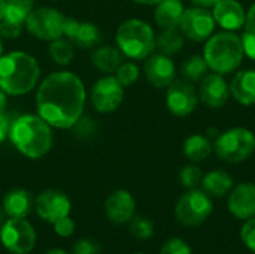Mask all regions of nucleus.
Returning <instances> with one entry per match:
<instances>
[{
  "label": "nucleus",
  "mask_w": 255,
  "mask_h": 254,
  "mask_svg": "<svg viewBox=\"0 0 255 254\" xmlns=\"http://www.w3.org/2000/svg\"><path fill=\"white\" fill-rule=\"evenodd\" d=\"M85 99V87L78 75L67 70L54 72L39 85L36 108L51 127L69 129L81 120Z\"/></svg>",
  "instance_id": "nucleus-1"
},
{
  "label": "nucleus",
  "mask_w": 255,
  "mask_h": 254,
  "mask_svg": "<svg viewBox=\"0 0 255 254\" xmlns=\"http://www.w3.org/2000/svg\"><path fill=\"white\" fill-rule=\"evenodd\" d=\"M9 138L15 148L28 159H40L52 147L51 126L33 114L18 117L10 126Z\"/></svg>",
  "instance_id": "nucleus-2"
},
{
  "label": "nucleus",
  "mask_w": 255,
  "mask_h": 254,
  "mask_svg": "<svg viewBox=\"0 0 255 254\" xmlns=\"http://www.w3.org/2000/svg\"><path fill=\"white\" fill-rule=\"evenodd\" d=\"M40 76L37 60L22 51L0 57V88L6 94L21 96L30 93Z\"/></svg>",
  "instance_id": "nucleus-3"
},
{
  "label": "nucleus",
  "mask_w": 255,
  "mask_h": 254,
  "mask_svg": "<svg viewBox=\"0 0 255 254\" xmlns=\"http://www.w3.org/2000/svg\"><path fill=\"white\" fill-rule=\"evenodd\" d=\"M244 55L245 51L242 37L229 30L211 36L203 49V57L209 69L220 75L235 72L241 66Z\"/></svg>",
  "instance_id": "nucleus-4"
},
{
  "label": "nucleus",
  "mask_w": 255,
  "mask_h": 254,
  "mask_svg": "<svg viewBox=\"0 0 255 254\" xmlns=\"http://www.w3.org/2000/svg\"><path fill=\"white\" fill-rule=\"evenodd\" d=\"M115 39L120 51L133 60L148 58L155 49V33L152 27L137 18L121 22L117 28Z\"/></svg>",
  "instance_id": "nucleus-5"
},
{
  "label": "nucleus",
  "mask_w": 255,
  "mask_h": 254,
  "mask_svg": "<svg viewBox=\"0 0 255 254\" xmlns=\"http://www.w3.org/2000/svg\"><path fill=\"white\" fill-rule=\"evenodd\" d=\"M214 151L226 163H242L255 153V133L245 127L220 132L214 142Z\"/></svg>",
  "instance_id": "nucleus-6"
},
{
  "label": "nucleus",
  "mask_w": 255,
  "mask_h": 254,
  "mask_svg": "<svg viewBox=\"0 0 255 254\" xmlns=\"http://www.w3.org/2000/svg\"><path fill=\"white\" fill-rule=\"evenodd\" d=\"M214 204L205 190H187L175 205V217L185 228H197L203 225L212 214Z\"/></svg>",
  "instance_id": "nucleus-7"
},
{
  "label": "nucleus",
  "mask_w": 255,
  "mask_h": 254,
  "mask_svg": "<svg viewBox=\"0 0 255 254\" xmlns=\"http://www.w3.org/2000/svg\"><path fill=\"white\" fill-rule=\"evenodd\" d=\"M0 241L10 253L28 254L36 246L37 235L25 219H7L0 228Z\"/></svg>",
  "instance_id": "nucleus-8"
},
{
  "label": "nucleus",
  "mask_w": 255,
  "mask_h": 254,
  "mask_svg": "<svg viewBox=\"0 0 255 254\" xmlns=\"http://www.w3.org/2000/svg\"><path fill=\"white\" fill-rule=\"evenodd\" d=\"M66 16L52 7H37L25 19L27 30L37 39L52 42L63 36Z\"/></svg>",
  "instance_id": "nucleus-9"
},
{
  "label": "nucleus",
  "mask_w": 255,
  "mask_h": 254,
  "mask_svg": "<svg viewBox=\"0 0 255 254\" xmlns=\"http://www.w3.org/2000/svg\"><path fill=\"white\" fill-rule=\"evenodd\" d=\"M215 25L217 21L214 18V13L209 12V9L193 6L184 9L179 22V30L191 42H206L214 34Z\"/></svg>",
  "instance_id": "nucleus-10"
},
{
  "label": "nucleus",
  "mask_w": 255,
  "mask_h": 254,
  "mask_svg": "<svg viewBox=\"0 0 255 254\" xmlns=\"http://www.w3.org/2000/svg\"><path fill=\"white\" fill-rule=\"evenodd\" d=\"M199 103V93L193 82L187 79H175L166 93V106L170 114L176 117H188Z\"/></svg>",
  "instance_id": "nucleus-11"
},
{
  "label": "nucleus",
  "mask_w": 255,
  "mask_h": 254,
  "mask_svg": "<svg viewBox=\"0 0 255 254\" xmlns=\"http://www.w3.org/2000/svg\"><path fill=\"white\" fill-rule=\"evenodd\" d=\"M124 99V87L115 76L100 78L91 90V103L100 114L114 112Z\"/></svg>",
  "instance_id": "nucleus-12"
},
{
  "label": "nucleus",
  "mask_w": 255,
  "mask_h": 254,
  "mask_svg": "<svg viewBox=\"0 0 255 254\" xmlns=\"http://www.w3.org/2000/svg\"><path fill=\"white\" fill-rule=\"evenodd\" d=\"M37 216L48 222L55 223L60 219H64L70 214V201L60 190H45L42 192L34 202Z\"/></svg>",
  "instance_id": "nucleus-13"
},
{
  "label": "nucleus",
  "mask_w": 255,
  "mask_h": 254,
  "mask_svg": "<svg viewBox=\"0 0 255 254\" xmlns=\"http://www.w3.org/2000/svg\"><path fill=\"white\" fill-rule=\"evenodd\" d=\"M229 213L239 220H250L255 217V184L241 183L235 186L227 199Z\"/></svg>",
  "instance_id": "nucleus-14"
},
{
  "label": "nucleus",
  "mask_w": 255,
  "mask_h": 254,
  "mask_svg": "<svg viewBox=\"0 0 255 254\" xmlns=\"http://www.w3.org/2000/svg\"><path fill=\"white\" fill-rule=\"evenodd\" d=\"M199 100L209 108H223L230 97V87L220 73H208L199 85Z\"/></svg>",
  "instance_id": "nucleus-15"
},
{
  "label": "nucleus",
  "mask_w": 255,
  "mask_h": 254,
  "mask_svg": "<svg viewBox=\"0 0 255 254\" xmlns=\"http://www.w3.org/2000/svg\"><path fill=\"white\" fill-rule=\"evenodd\" d=\"M145 76L155 88H167L176 76L175 63L161 52L149 55L145 61Z\"/></svg>",
  "instance_id": "nucleus-16"
},
{
  "label": "nucleus",
  "mask_w": 255,
  "mask_h": 254,
  "mask_svg": "<svg viewBox=\"0 0 255 254\" xmlns=\"http://www.w3.org/2000/svg\"><path fill=\"white\" fill-rule=\"evenodd\" d=\"M63 34L67 36V39L76 46L87 49L94 48L102 40V31L96 24L88 21H78L73 18L64 19Z\"/></svg>",
  "instance_id": "nucleus-17"
},
{
  "label": "nucleus",
  "mask_w": 255,
  "mask_h": 254,
  "mask_svg": "<svg viewBox=\"0 0 255 254\" xmlns=\"http://www.w3.org/2000/svg\"><path fill=\"white\" fill-rule=\"evenodd\" d=\"M105 213L115 225L130 223L136 213V201L127 190H117L108 196L105 202Z\"/></svg>",
  "instance_id": "nucleus-18"
},
{
  "label": "nucleus",
  "mask_w": 255,
  "mask_h": 254,
  "mask_svg": "<svg viewBox=\"0 0 255 254\" xmlns=\"http://www.w3.org/2000/svg\"><path fill=\"white\" fill-rule=\"evenodd\" d=\"M212 9L217 24L224 30L236 31L245 25L247 12L238 0H220Z\"/></svg>",
  "instance_id": "nucleus-19"
},
{
  "label": "nucleus",
  "mask_w": 255,
  "mask_h": 254,
  "mask_svg": "<svg viewBox=\"0 0 255 254\" xmlns=\"http://www.w3.org/2000/svg\"><path fill=\"white\" fill-rule=\"evenodd\" d=\"M230 94L244 106L255 105V69L239 70L230 82Z\"/></svg>",
  "instance_id": "nucleus-20"
},
{
  "label": "nucleus",
  "mask_w": 255,
  "mask_h": 254,
  "mask_svg": "<svg viewBox=\"0 0 255 254\" xmlns=\"http://www.w3.org/2000/svg\"><path fill=\"white\" fill-rule=\"evenodd\" d=\"M33 204V196L24 189L9 190L1 201V207L7 219H25L30 214Z\"/></svg>",
  "instance_id": "nucleus-21"
},
{
  "label": "nucleus",
  "mask_w": 255,
  "mask_h": 254,
  "mask_svg": "<svg viewBox=\"0 0 255 254\" xmlns=\"http://www.w3.org/2000/svg\"><path fill=\"white\" fill-rule=\"evenodd\" d=\"M182 13H184V4L181 0H161L157 4L154 19L161 30L179 28Z\"/></svg>",
  "instance_id": "nucleus-22"
},
{
  "label": "nucleus",
  "mask_w": 255,
  "mask_h": 254,
  "mask_svg": "<svg viewBox=\"0 0 255 254\" xmlns=\"http://www.w3.org/2000/svg\"><path fill=\"white\" fill-rule=\"evenodd\" d=\"M202 186H203V190L209 196L223 198V196L229 195L230 190L235 187V180L229 172H226L223 169H214L203 175Z\"/></svg>",
  "instance_id": "nucleus-23"
},
{
  "label": "nucleus",
  "mask_w": 255,
  "mask_h": 254,
  "mask_svg": "<svg viewBox=\"0 0 255 254\" xmlns=\"http://www.w3.org/2000/svg\"><path fill=\"white\" fill-rule=\"evenodd\" d=\"M214 150V144L211 142V138L202 135V133H193L184 141V156L191 163H199L206 160Z\"/></svg>",
  "instance_id": "nucleus-24"
},
{
  "label": "nucleus",
  "mask_w": 255,
  "mask_h": 254,
  "mask_svg": "<svg viewBox=\"0 0 255 254\" xmlns=\"http://www.w3.org/2000/svg\"><path fill=\"white\" fill-rule=\"evenodd\" d=\"M123 52L120 48L115 46H100L93 51L91 54V61L93 64L106 73L117 72V69L123 64Z\"/></svg>",
  "instance_id": "nucleus-25"
},
{
  "label": "nucleus",
  "mask_w": 255,
  "mask_h": 254,
  "mask_svg": "<svg viewBox=\"0 0 255 254\" xmlns=\"http://www.w3.org/2000/svg\"><path fill=\"white\" fill-rule=\"evenodd\" d=\"M185 43V36L179 28H164L158 36H155V46L164 55L178 54Z\"/></svg>",
  "instance_id": "nucleus-26"
},
{
  "label": "nucleus",
  "mask_w": 255,
  "mask_h": 254,
  "mask_svg": "<svg viewBox=\"0 0 255 254\" xmlns=\"http://www.w3.org/2000/svg\"><path fill=\"white\" fill-rule=\"evenodd\" d=\"M208 70H209V66L203 55H191L181 66L182 78L190 82L202 81L208 75Z\"/></svg>",
  "instance_id": "nucleus-27"
},
{
  "label": "nucleus",
  "mask_w": 255,
  "mask_h": 254,
  "mask_svg": "<svg viewBox=\"0 0 255 254\" xmlns=\"http://www.w3.org/2000/svg\"><path fill=\"white\" fill-rule=\"evenodd\" d=\"M33 10V0H4V16L6 19L22 24Z\"/></svg>",
  "instance_id": "nucleus-28"
},
{
  "label": "nucleus",
  "mask_w": 255,
  "mask_h": 254,
  "mask_svg": "<svg viewBox=\"0 0 255 254\" xmlns=\"http://www.w3.org/2000/svg\"><path fill=\"white\" fill-rule=\"evenodd\" d=\"M49 54H51L52 60L57 64L66 66V64H69L72 61V58L75 55L73 43L69 39L58 37V39H55V40L51 42V45H49Z\"/></svg>",
  "instance_id": "nucleus-29"
},
{
  "label": "nucleus",
  "mask_w": 255,
  "mask_h": 254,
  "mask_svg": "<svg viewBox=\"0 0 255 254\" xmlns=\"http://www.w3.org/2000/svg\"><path fill=\"white\" fill-rule=\"evenodd\" d=\"M130 234L140 241L149 240L154 235V223L151 219L137 216L130 220Z\"/></svg>",
  "instance_id": "nucleus-30"
},
{
  "label": "nucleus",
  "mask_w": 255,
  "mask_h": 254,
  "mask_svg": "<svg viewBox=\"0 0 255 254\" xmlns=\"http://www.w3.org/2000/svg\"><path fill=\"white\" fill-rule=\"evenodd\" d=\"M202 180H203V172L197 165H187L179 172V181L182 187H185L187 190L197 189L202 184Z\"/></svg>",
  "instance_id": "nucleus-31"
},
{
  "label": "nucleus",
  "mask_w": 255,
  "mask_h": 254,
  "mask_svg": "<svg viewBox=\"0 0 255 254\" xmlns=\"http://www.w3.org/2000/svg\"><path fill=\"white\" fill-rule=\"evenodd\" d=\"M115 73H117L115 78L120 81V84L123 87H130V85H133L139 79V67H137V64H134L131 61L123 63L117 69Z\"/></svg>",
  "instance_id": "nucleus-32"
},
{
  "label": "nucleus",
  "mask_w": 255,
  "mask_h": 254,
  "mask_svg": "<svg viewBox=\"0 0 255 254\" xmlns=\"http://www.w3.org/2000/svg\"><path fill=\"white\" fill-rule=\"evenodd\" d=\"M160 254H193V250L188 246V243H185L184 240L170 238L163 244Z\"/></svg>",
  "instance_id": "nucleus-33"
},
{
  "label": "nucleus",
  "mask_w": 255,
  "mask_h": 254,
  "mask_svg": "<svg viewBox=\"0 0 255 254\" xmlns=\"http://www.w3.org/2000/svg\"><path fill=\"white\" fill-rule=\"evenodd\" d=\"M241 240L244 246L255 254V217L245 220L241 228Z\"/></svg>",
  "instance_id": "nucleus-34"
},
{
  "label": "nucleus",
  "mask_w": 255,
  "mask_h": 254,
  "mask_svg": "<svg viewBox=\"0 0 255 254\" xmlns=\"http://www.w3.org/2000/svg\"><path fill=\"white\" fill-rule=\"evenodd\" d=\"M102 246L94 240H79L73 246V254H100Z\"/></svg>",
  "instance_id": "nucleus-35"
},
{
  "label": "nucleus",
  "mask_w": 255,
  "mask_h": 254,
  "mask_svg": "<svg viewBox=\"0 0 255 254\" xmlns=\"http://www.w3.org/2000/svg\"><path fill=\"white\" fill-rule=\"evenodd\" d=\"M52 226H54V232L60 238H69L75 232V222L69 216L64 217V219H60L55 223H52Z\"/></svg>",
  "instance_id": "nucleus-36"
},
{
  "label": "nucleus",
  "mask_w": 255,
  "mask_h": 254,
  "mask_svg": "<svg viewBox=\"0 0 255 254\" xmlns=\"http://www.w3.org/2000/svg\"><path fill=\"white\" fill-rule=\"evenodd\" d=\"M21 25L22 24H16V22H12V21L3 18L0 21V36H3L6 39H16L21 34Z\"/></svg>",
  "instance_id": "nucleus-37"
},
{
  "label": "nucleus",
  "mask_w": 255,
  "mask_h": 254,
  "mask_svg": "<svg viewBox=\"0 0 255 254\" xmlns=\"http://www.w3.org/2000/svg\"><path fill=\"white\" fill-rule=\"evenodd\" d=\"M242 43H244V51L245 55L255 60V34L245 31L242 36Z\"/></svg>",
  "instance_id": "nucleus-38"
},
{
  "label": "nucleus",
  "mask_w": 255,
  "mask_h": 254,
  "mask_svg": "<svg viewBox=\"0 0 255 254\" xmlns=\"http://www.w3.org/2000/svg\"><path fill=\"white\" fill-rule=\"evenodd\" d=\"M245 31L255 34V3L247 12V16H245Z\"/></svg>",
  "instance_id": "nucleus-39"
},
{
  "label": "nucleus",
  "mask_w": 255,
  "mask_h": 254,
  "mask_svg": "<svg viewBox=\"0 0 255 254\" xmlns=\"http://www.w3.org/2000/svg\"><path fill=\"white\" fill-rule=\"evenodd\" d=\"M9 130H10V124L7 117L0 111V142H3L6 139V136H9Z\"/></svg>",
  "instance_id": "nucleus-40"
},
{
  "label": "nucleus",
  "mask_w": 255,
  "mask_h": 254,
  "mask_svg": "<svg viewBox=\"0 0 255 254\" xmlns=\"http://www.w3.org/2000/svg\"><path fill=\"white\" fill-rule=\"evenodd\" d=\"M194 6H199V7H206V9H209V7H214L220 0H190Z\"/></svg>",
  "instance_id": "nucleus-41"
},
{
  "label": "nucleus",
  "mask_w": 255,
  "mask_h": 254,
  "mask_svg": "<svg viewBox=\"0 0 255 254\" xmlns=\"http://www.w3.org/2000/svg\"><path fill=\"white\" fill-rule=\"evenodd\" d=\"M6 103H7V100H6V93L0 88V111H1V112H3L4 108H6Z\"/></svg>",
  "instance_id": "nucleus-42"
},
{
  "label": "nucleus",
  "mask_w": 255,
  "mask_h": 254,
  "mask_svg": "<svg viewBox=\"0 0 255 254\" xmlns=\"http://www.w3.org/2000/svg\"><path fill=\"white\" fill-rule=\"evenodd\" d=\"M136 3H139V4H158L161 0H134Z\"/></svg>",
  "instance_id": "nucleus-43"
},
{
  "label": "nucleus",
  "mask_w": 255,
  "mask_h": 254,
  "mask_svg": "<svg viewBox=\"0 0 255 254\" xmlns=\"http://www.w3.org/2000/svg\"><path fill=\"white\" fill-rule=\"evenodd\" d=\"M4 217H6V214H4V210H3V207L0 205V228H1V225L6 222V220H4Z\"/></svg>",
  "instance_id": "nucleus-44"
},
{
  "label": "nucleus",
  "mask_w": 255,
  "mask_h": 254,
  "mask_svg": "<svg viewBox=\"0 0 255 254\" xmlns=\"http://www.w3.org/2000/svg\"><path fill=\"white\" fill-rule=\"evenodd\" d=\"M4 16V0H0V21Z\"/></svg>",
  "instance_id": "nucleus-45"
},
{
  "label": "nucleus",
  "mask_w": 255,
  "mask_h": 254,
  "mask_svg": "<svg viewBox=\"0 0 255 254\" xmlns=\"http://www.w3.org/2000/svg\"><path fill=\"white\" fill-rule=\"evenodd\" d=\"M45 254H67L64 250H60V249H52V250H49L48 253Z\"/></svg>",
  "instance_id": "nucleus-46"
},
{
  "label": "nucleus",
  "mask_w": 255,
  "mask_h": 254,
  "mask_svg": "<svg viewBox=\"0 0 255 254\" xmlns=\"http://www.w3.org/2000/svg\"><path fill=\"white\" fill-rule=\"evenodd\" d=\"M1 52H3V43H1V37H0V57H1Z\"/></svg>",
  "instance_id": "nucleus-47"
},
{
  "label": "nucleus",
  "mask_w": 255,
  "mask_h": 254,
  "mask_svg": "<svg viewBox=\"0 0 255 254\" xmlns=\"http://www.w3.org/2000/svg\"><path fill=\"white\" fill-rule=\"evenodd\" d=\"M136 254H143V253H136Z\"/></svg>",
  "instance_id": "nucleus-48"
},
{
  "label": "nucleus",
  "mask_w": 255,
  "mask_h": 254,
  "mask_svg": "<svg viewBox=\"0 0 255 254\" xmlns=\"http://www.w3.org/2000/svg\"><path fill=\"white\" fill-rule=\"evenodd\" d=\"M10 254H18V253H10Z\"/></svg>",
  "instance_id": "nucleus-49"
}]
</instances>
